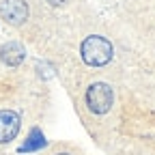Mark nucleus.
I'll use <instances>...</instances> for the list:
<instances>
[{
  "label": "nucleus",
  "mask_w": 155,
  "mask_h": 155,
  "mask_svg": "<svg viewBox=\"0 0 155 155\" xmlns=\"http://www.w3.org/2000/svg\"><path fill=\"white\" fill-rule=\"evenodd\" d=\"M80 54H82V61L88 67H104V65H108L112 61L114 48H112V43L106 37L93 35V37H86L82 41Z\"/></svg>",
  "instance_id": "nucleus-1"
},
{
  "label": "nucleus",
  "mask_w": 155,
  "mask_h": 155,
  "mask_svg": "<svg viewBox=\"0 0 155 155\" xmlns=\"http://www.w3.org/2000/svg\"><path fill=\"white\" fill-rule=\"evenodd\" d=\"M114 101V93L108 84L104 82H95L86 88V106L93 114H106L110 112Z\"/></svg>",
  "instance_id": "nucleus-2"
},
{
  "label": "nucleus",
  "mask_w": 155,
  "mask_h": 155,
  "mask_svg": "<svg viewBox=\"0 0 155 155\" xmlns=\"http://www.w3.org/2000/svg\"><path fill=\"white\" fill-rule=\"evenodd\" d=\"M0 17L5 19L7 24L19 26L28 19V5L26 0H5L0 5Z\"/></svg>",
  "instance_id": "nucleus-3"
},
{
  "label": "nucleus",
  "mask_w": 155,
  "mask_h": 155,
  "mask_svg": "<svg viewBox=\"0 0 155 155\" xmlns=\"http://www.w3.org/2000/svg\"><path fill=\"white\" fill-rule=\"evenodd\" d=\"M19 125H22V119H19L17 112L0 110V144L11 142L19 131Z\"/></svg>",
  "instance_id": "nucleus-4"
},
{
  "label": "nucleus",
  "mask_w": 155,
  "mask_h": 155,
  "mask_svg": "<svg viewBox=\"0 0 155 155\" xmlns=\"http://www.w3.org/2000/svg\"><path fill=\"white\" fill-rule=\"evenodd\" d=\"M24 58H26V50H24L22 43H17V41H9V43H5L2 48H0V61H2L7 67L22 65Z\"/></svg>",
  "instance_id": "nucleus-5"
},
{
  "label": "nucleus",
  "mask_w": 155,
  "mask_h": 155,
  "mask_svg": "<svg viewBox=\"0 0 155 155\" xmlns=\"http://www.w3.org/2000/svg\"><path fill=\"white\" fill-rule=\"evenodd\" d=\"M45 2H50L52 7H61V5H65L67 0H45Z\"/></svg>",
  "instance_id": "nucleus-6"
},
{
  "label": "nucleus",
  "mask_w": 155,
  "mask_h": 155,
  "mask_svg": "<svg viewBox=\"0 0 155 155\" xmlns=\"http://www.w3.org/2000/svg\"><path fill=\"white\" fill-rule=\"evenodd\" d=\"M58 155H69V153H58Z\"/></svg>",
  "instance_id": "nucleus-7"
}]
</instances>
